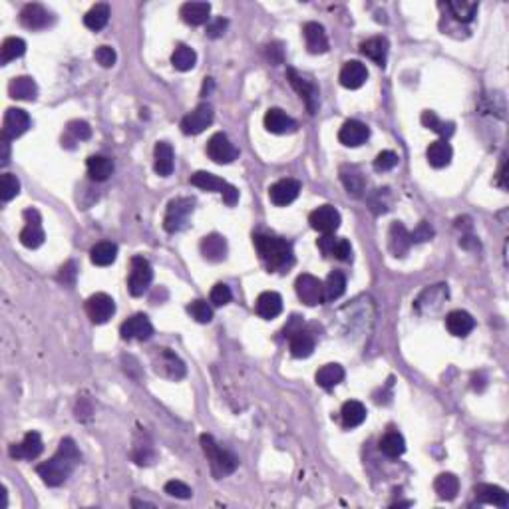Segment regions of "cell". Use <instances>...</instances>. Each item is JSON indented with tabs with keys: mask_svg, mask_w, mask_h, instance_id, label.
I'll return each mask as SVG.
<instances>
[{
	"mask_svg": "<svg viewBox=\"0 0 509 509\" xmlns=\"http://www.w3.org/2000/svg\"><path fill=\"white\" fill-rule=\"evenodd\" d=\"M80 464V452L72 438H64L58 446V452L40 466L36 467V474L50 487H58L74 474L76 466Z\"/></svg>",
	"mask_w": 509,
	"mask_h": 509,
	"instance_id": "6da1fadb",
	"label": "cell"
},
{
	"mask_svg": "<svg viewBox=\"0 0 509 509\" xmlns=\"http://www.w3.org/2000/svg\"><path fill=\"white\" fill-rule=\"evenodd\" d=\"M255 249L261 257V261L265 263V267L269 270H283L291 269L295 265V251L293 245L283 237L277 235H255L253 237Z\"/></svg>",
	"mask_w": 509,
	"mask_h": 509,
	"instance_id": "7a4b0ae2",
	"label": "cell"
},
{
	"mask_svg": "<svg viewBox=\"0 0 509 509\" xmlns=\"http://www.w3.org/2000/svg\"><path fill=\"white\" fill-rule=\"evenodd\" d=\"M199 442H201V448H203V452H205L207 460H209L213 476L217 480H221L225 476H231L239 467V458L233 455L231 452H227V450H223V448H219V444L213 439V436L201 434Z\"/></svg>",
	"mask_w": 509,
	"mask_h": 509,
	"instance_id": "3957f363",
	"label": "cell"
},
{
	"mask_svg": "<svg viewBox=\"0 0 509 509\" xmlns=\"http://www.w3.org/2000/svg\"><path fill=\"white\" fill-rule=\"evenodd\" d=\"M195 209V199L191 197H177L171 199L168 205V211L163 217V227L168 233H179L181 229L187 227L189 217Z\"/></svg>",
	"mask_w": 509,
	"mask_h": 509,
	"instance_id": "277c9868",
	"label": "cell"
},
{
	"mask_svg": "<svg viewBox=\"0 0 509 509\" xmlns=\"http://www.w3.org/2000/svg\"><path fill=\"white\" fill-rule=\"evenodd\" d=\"M152 281H154V269H152L150 261L143 259V257H134V259H131L129 277H127L129 295H131V297H142L143 293L150 289Z\"/></svg>",
	"mask_w": 509,
	"mask_h": 509,
	"instance_id": "5b68a950",
	"label": "cell"
},
{
	"mask_svg": "<svg viewBox=\"0 0 509 509\" xmlns=\"http://www.w3.org/2000/svg\"><path fill=\"white\" fill-rule=\"evenodd\" d=\"M22 217H24L26 225L20 231V243L26 249H38L44 243V239H46V233H44L42 229V217H40V213L36 211L34 207L24 209Z\"/></svg>",
	"mask_w": 509,
	"mask_h": 509,
	"instance_id": "8992f818",
	"label": "cell"
},
{
	"mask_svg": "<svg viewBox=\"0 0 509 509\" xmlns=\"http://www.w3.org/2000/svg\"><path fill=\"white\" fill-rule=\"evenodd\" d=\"M207 156L211 157L215 163L227 165V163H233L239 157V150L233 145V142L227 138L223 131H217V134H213L209 142H207Z\"/></svg>",
	"mask_w": 509,
	"mask_h": 509,
	"instance_id": "52a82bcc",
	"label": "cell"
},
{
	"mask_svg": "<svg viewBox=\"0 0 509 509\" xmlns=\"http://www.w3.org/2000/svg\"><path fill=\"white\" fill-rule=\"evenodd\" d=\"M309 223H311L314 231H318L323 235H332L340 227V223H342V217H340L337 207H332V205H321V207H316L309 215Z\"/></svg>",
	"mask_w": 509,
	"mask_h": 509,
	"instance_id": "ba28073f",
	"label": "cell"
},
{
	"mask_svg": "<svg viewBox=\"0 0 509 509\" xmlns=\"http://www.w3.org/2000/svg\"><path fill=\"white\" fill-rule=\"evenodd\" d=\"M86 312L94 325H104L108 323L115 312V302L110 295L106 293H96L86 300Z\"/></svg>",
	"mask_w": 509,
	"mask_h": 509,
	"instance_id": "9c48e42d",
	"label": "cell"
},
{
	"mask_svg": "<svg viewBox=\"0 0 509 509\" xmlns=\"http://www.w3.org/2000/svg\"><path fill=\"white\" fill-rule=\"evenodd\" d=\"M30 127V115L20 108H8L4 113V122H2V140L13 142L16 138H20L22 134H26Z\"/></svg>",
	"mask_w": 509,
	"mask_h": 509,
	"instance_id": "30bf717a",
	"label": "cell"
},
{
	"mask_svg": "<svg viewBox=\"0 0 509 509\" xmlns=\"http://www.w3.org/2000/svg\"><path fill=\"white\" fill-rule=\"evenodd\" d=\"M286 78H289V82L291 86L297 90V94L302 98L305 102V106H307V110L311 113L316 112V108H318V88L316 84L309 80V78H305V76H300L297 70H293V68H289L286 70Z\"/></svg>",
	"mask_w": 509,
	"mask_h": 509,
	"instance_id": "8fae6325",
	"label": "cell"
},
{
	"mask_svg": "<svg viewBox=\"0 0 509 509\" xmlns=\"http://www.w3.org/2000/svg\"><path fill=\"white\" fill-rule=\"evenodd\" d=\"M213 108L211 104H199L193 112H189L181 120V131L185 136H197L205 131L213 124Z\"/></svg>",
	"mask_w": 509,
	"mask_h": 509,
	"instance_id": "7c38bea8",
	"label": "cell"
},
{
	"mask_svg": "<svg viewBox=\"0 0 509 509\" xmlns=\"http://www.w3.org/2000/svg\"><path fill=\"white\" fill-rule=\"evenodd\" d=\"M295 291H297V297L309 307H316L323 302V283L314 275H309V273L298 275Z\"/></svg>",
	"mask_w": 509,
	"mask_h": 509,
	"instance_id": "4fadbf2b",
	"label": "cell"
},
{
	"mask_svg": "<svg viewBox=\"0 0 509 509\" xmlns=\"http://www.w3.org/2000/svg\"><path fill=\"white\" fill-rule=\"evenodd\" d=\"M302 185L298 179H293V177H286V179H279L277 184L270 185L269 189V199L273 205L277 207H286L291 205L295 199L298 197Z\"/></svg>",
	"mask_w": 509,
	"mask_h": 509,
	"instance_id": "5bb4252c",
	"label": "cell"
},
{
	"mask_svg": "<svg viewBox=\"0 0 509 509\" xmlns=\"http://www.w3.org/2000/svg\"><path fill=\"white\" fill-rule=\"evenodd\" d=\"M120 334L124 340H150L154 334V325L145 314H134L127 318L120 328Z\"/></svg>",
	"mask_w": 509,
	"mask_h": 509,
	"instance_id": "9a60e30c",
	"label": "cell"
},
{
	"mask_svg": "<svg viewBox=\"0 0 509 509\" xmlns=\"http://www.w3.org/2000/svg\"><path fill=\"white\" fill-rule=\"evenodd\" d=\"M263 124H265V129H267V131L277 134V136L295 134L298 127L297 122H295L289 113L283 112L281 108H270V110H267L265 118H263Z\"/></svg>",
	"mask_w": 509,
	"mask_h": 509,
	"instance_id": "2e32d148",
	"label": "cell"
},
{
	"mask_svg": "<svg viewBox=\"0 0 509 509\" xmlns=\"http://www.w3.org/2000/svg\"><path fill=\"white\" fill-rule=\"evenodd\" d=\"M370 138V127L358 120H348L344 122L342 127L339 131V140L342 145L346 147H358L362 143H366V140Z\"/></svg>",
	"mask_w": 509,
	"mask_h": 509,
	"instance_id": "e0dca14e",
	"label": "cell"
},
{
	"mask_svg": "<svg viewBox=\"0 0 509 509\" xmlns=\"http://www.w3.org/2000/svg\"><path fill=\"white\" fill-rule=\"evenodd\" d=\"M44 452V442L38 432H29L20 444L10 446V455L16 460H36Z\"/></svg>",
	"mask_w": 509,
	"mask_h": 509,
	"instance_id": "ac0fdd59",
	"label": "cell"
},
{
	"mask_svg": "<svg viewBox=\"0 0 509 509\" xmlns=\"http://www.w3.org/2000/svg\"><path fill=\"white\" fill-rule=\"evenodd\" d=\"M339 80L344 88H348V90H358V88H362V86L366 84L368 80L366 66H364L362 62H358V60H348V62L342 66V70H340Z\"/></svg>",
	"mask_w": 509,
	"mask_h": 509,
	"instance_id": "d6986e66",
	"label": "cell"
},
{
	"mask_svg": "<svg viewBox=\"0 0 509 509\" xmlns=\"http://www.w3.org/2000/svg\"><path fill=\"white\" fill-rule=\"evenodd\" d=\"M20 22L29 30H42L52 24V15L44 8L42 4H26L20 13Z\"/></svg>",
	"mask_w": 509,
	"mask_h": 509,
	"instance_id": "ffe728a7",
	"label": "cell"
},
{
	"mask_svg": "<svg viewBox=\"0 0 509 509\" xmlns=\"http://www.w3.org/2000/svg\"><path fill=\"white\" fill-rule=\"evenodd\" d=\"M255 311L261 318L270 321V318H277L281 312H283V297L275 291H265L257 297L255 302Z\"/></svg>",
	"mask_w": 509,
	"mask_h": 509,
	"instance_id": "44dd1931",
	"label": "cell"
},
{
	"mask_svg": "<svg viewBox=\"0 0 509 509\" xmlns=\"http://www.w3.org/2000/svg\"><path fill=\"white\" fill-rule=\"evenodd\" d=\"M302 36L311 54H325L328 52V36H326L325 26L318 22H307L302 26Z\"/></svg>",
	"mask_w": 509,
	"mask_h": 509,
	"instance_id": "7402d4cb",
	"label": "cell"
},
{
	"mask_svg": "<svg viewBox=\"0 0 509 509\" xmlns=\"http://www.w3.org/2000/svg\"><path fill=\"white\" fill-rule=\"evenodd\" d=\"M474 494L478 497V501L481 503H490V506H495V508L506 509L509 506V494L499 487V485H494V483H478L474 487Z\"/></svg>",
	"mask_w": 509,
	"mask_h": 509,
	"instance_id": "603a6c76",
	"label": "cell"
},
{
	"mask_svg": "<svg viewBox=\"0 0 509 509\" xmlns=\"http://www.w3.org/2000/svg\"><path fill=\"white\" fill-rule=\"evenodd\" d=\"M199 249H201L203 259H207L209 263H221V261H225L227 257V241L223 235L211 233V235H205L201 239Z\"/></svg>",
	"mask_w": 509,
	"mask_h": 509,
	"instance_id": "cb8c5ba5",
	"label": "cell"
},
{
	"mask_svg": "<svg viewBox=\"0 0 509 509\" xmlns=\"http://www.w3.org/2000/svg\"><path fill=\"white\" fill-rule=\"evenodd\" d=\"M412 247V237L402 223H392L388 231V249L394 257H406Z\"/></svg>",
	"mask_w": 509,
	"mask_h": 509,
	"instance_id": "d4e9b609",
	"label": "cell"
},
{
	"mask_svg": "<svg viewBox=\"0 0 509 509\" xmlns=\"http://www.w3.org/2000/svg\"><path fill=\"white\" fill-rule=\"evenodd\" d=\"M156 370L159 374L173 378V380H179L185 376V364L171 353L170 348L159 350V362H156Z\"/></svg>",
	"mask_w": 509,
	"mask_h": 509,
	"instance_id": "484cf974",
	"label": "cell"
},
{
	"mask_svg": "<svg viewBox=\"0 0 509 509\" xmlns=\"http://www.w3.org/2000/svg\"><path fill=\"white\" fill-rule=\"evenodd\" d=\"M446 328L450 330L452 337L464 339L476 328V321H474V316L469 312L452 311L448 312V316H446Z\"/></svg>",
	"mask_w": 509,
	"mask_h": 509,
	"instance_id": "4316f807",
	"label": "cell"
},
{
	"mask_svg": "<svg viewBox=\"0 0 509 509\" xmlns=\"http://www.w3.org/2000/svg\"><path fill=\"white\" fill-rule=\"evenodd\" d=\"M209 15H211V4L209 2H185L181 10H179V16L184 18V22L191 24V26L207 24Z\"/></svg>",
	"mask_w": 509,
	"mask_h": 509,
	"instance_id": "83f0119b",
	"label": "cell"
},
{
	"mask_svg": "<svg viewBox=\"0 0 509 509\" xmlns=\"http://www.w3.org/2000/svg\"><path fill=\"white\" fill-rule=\"evenodd\" d=\"M154 170L157 175L168 177L173 173L175 168V156H173V147L168 142H157L156 150H154Z\"/></svg>",
	"mask_w": 509,
	"mask_h": 509,
	"instance_id": "f1b7e54d",
	"label": "cell"
},
{
	"mask_svg": "<svg viewBox=\"0 0 509 509\" xmlns=\"http://www.w3.org/2000/svg\"><path fill=\"white\" fill-rule=\"evenodd\" d=\"M8 94L13 99H24V102H34L38 98V86L30 76H18L13 78L8 84Z\"/></svg>",
	"mask_w": 509,
	"mask_h": 509,
	"instance_id": "f546056e",
	"label": "cell"
},
{
	"mask_svg": "<svg viewBox=\"0 0 509 509\" xmlns=\"http://www.w3.org/2000/svg\"><path fill=\"white\" fill-rule=\"evenodd\" d=\"M388 50H390V44L384 36H374V38H368L366 42L360 44V52L378 66H386Z\"/></svg>",
	"mask_w": 509,
	"mask_h": 509,
	"instance_id": "4dcf8cb0",
	"label": "cell"
},
{
	"mask_svg": "<svg viewBox=\"0 0 509 509\" xmlns=\"http://www.w3.org/2000/svg\"><path fill=\"white\" fill-rule=\"evenodd\" d=\"M426 157H428V163L436 170H442V168H448L452 163L453 157V150L450 143L446 140H438V142L430 143L428 152H426Z\"/></svg>",
	"mask_w": 509,
	"mask_h": 509,
	"instance_id": "1f68e13d",
	"label": "cell"
},
{
	"mask_svg": "<svg viewBox=\"0 0 509 509\" xmlns=\"http://www.w3.org/2000/svg\"><path fill=\"white\" fill-rule=\"evenodd\" d=\"M340 181L344 184L346 191L353 193V195H356V197L362 195L364 185H366V179H364L362 171L358 170L356 165H342V168H340Z\"/></svg>",
	"mask_w": 509,
	"mask_h": 509,
	"instance_id": "d6a6232c",
	"label": "cell"
},
{
	"mask_svg": "<svg viewBox=\"0 0 509 509\" xmlns=\"http://www.w3.org/2000/svg\"><path fill=\"white\" fill-rule=\"evenodd\" d=\"M340 418H342V426L344 428H356L366 420V406L358 400H348L342 404L340 410Z\"/></svg>",
	"mask_w": 509,
	"mask_h": 509,
	"instance_id": "836d02e7",
	"label": "cell"
},
{
	"mask_svg": "<svg viewBox=\"0 0 509 509\" xmlns=\"http://www.w3.org/2000/svg\"><path fill=\"white\" fill-rule=\"evenodd\" d=\"M346 291V277L340 270H332L323 283V302H332L344 295Z\"/></svg>",
	"mask_w": 509,
	"mask_h": 509,
	"instance_id": "e575fe53",
	"label": "cell"
},
{
	"mask_svg": "<svg viewBox=\"0 0 509 509\" xmlns=\"http://www.w3.org/2000/svg\"><path fill=\"white\" fill-rule=\"evenodd\" d=\"M86 168L94 181H106L113 173V161L108 156H90Z\"/></svg>",
	"mask_w": 509,
	"mask_h": 509,
	"instance_id": "d590c367",
	"label": "cell"
},
{
	"mask_svg": "<svg viewBox=\"0 0 509 509\" xmlns=\"http://www.w3.org/2000/svg\"><path fill=\"white\" fill-rule=\"evenodd\" d=\"M171 64H173L175 70L179 72L193 70L195 64H197V54L187 44H177L175 50H173V54H171Z\"/></svg>",
	"mask_w": 509,
	"mask_h": 509,
	"instance_id": "8d00e7d4",
	"label": "cell"
},
{
	"mask_svg": "<svg viewBox=\"0 0 509 509\" xmlns=\"http://www.w3.org/2000/svg\"><path fill=\"white\" fill-rule=\"evenodd\" d=\"M115 257H118V245L112 243V241H102L98 245H94L92 251H90V259H92V263L96 267H108V265H112L113 261H115Z\"/></svg>",
	"mask_w": 509,
	"mask_h": 509,
	"instance_id": "74e56055",
	"label": "cell"
},
{
	"mask_svg": "<svg viewBox=\"0 0 509 509\" xmlns=\"http://www.w3.org/2000/svg\"><path fill=\"white\" fill-rule=\"evenodd\" d=\"M316 384L325 390H332L334 386H339L340 382L344 380V368L340 364H325L318 368L316 376H314Z\"/></svg>",
	"mask_w": 509,
	"mask_h": 509,
	"instance_id": "f35d334b",
	"label": "cell"
},
{
	"mask_svg": "<svg viewBox=\"0 0 509 509\" xmlns=\"http://www.w3.org/2000/svg\"><path fill=\"white\" fill-rule=\"evenodd\" d=\"M291 342H289V348H291V354L295 358H309L314 350V339H312L311 332H305L302 328L295 332L293 337H289Z\"/></svg>",
	"mask_w": 509,
	"mask_h": 509,
	"instance_id": "ab89813d",
	"label": "cell"
},
{
	"mask_svg": "<svg viewBox=\"0 0 509 509\" xmlns=\"http://www.w3.org/2000/svg\"><path fill=\"white\" fill-rule=\"evenodd\" d=\"M380 452L388 458H400L402 453L406 452V439L404 436L396 432V430H390L386 432L380 439Z\"/></svg>",
	"mask_w": 509,
	"mask_h": 509,
	"instance_id": "60d3db41",
	"label": "cell"
},
{
	"mask_svg": "<svg viewBox=\"0 0 509 509\" xmlns=\"http://www.w3.org/2000/svg\"><path fill=\"white\" fill-rule=\"evenodd\" d=\"M108 20H110V6H108L106 2L94 4L84 16V24L90 30H94V32L106 29Z\"/></svg>",
	"mask_w": 509,
	"mask_h": 509,
	"instance_id": "b9f144b4",
	"label": "cell"
},
{
	"mask_svg": "<svg viewBox=\"0 0 509 509\" xmlns=\"http://www.w3.org/2000/svg\"><path fill=\"white\" fill-rule=\"evenodd\" d=\"M434 490H436V494H438L439 499H446V501H450L453 499L458 492H460V480L450 474V471H446V474H439L436 481H434Z\"/></svg>",
	"mask_w": 509,
	"mask_h": 509,
	"instance_id": "7bdbcfd3",
	"label": "cell"
},
{
	"mask_svg": "<svg viewBox=\"0 0 509 509\" xmlns=\"http://www.w3.org/2000/svg\"><path fill=\"white\" fill-rule=\"evenodd\" d=\"M191 185H195L199 189H207V191H217V193H223L227 189V181L225 179H221V177H217V175H213L209 171H197V173H193L191 175Z\"/></svg>",
	"mask_w": 509,
	"mask_h": 509,
	"instance_id": "ee69618b",
	"label": "cell"
},
{
	"mask_svg": "<svg viewBox=\"0 0 509 509\" xmlns=\"http://www.w3.org/2000/svg\"><path fill=\"white\" fill-rule=\"evenodd\" d=\"M446 8L452 13V16L460 22H471L478 15V2H466V0H452L446 2Z\"/></svg>",
	"mask_w": 509,
	"mask_h": 509,
	"instance_id": "f6af8a7d",
	"label": "cell"
},
{
	"mask_svg": "<svg viewBox=\"0 0 509 509\" xmlns=\"http://www.w3.org/2000/svg\"><path fill=\"white\" fill-rule=\"evenodd\" d=\"M24 52H26V42L22 38H18V36H10L0 46V62L8 64L16 58L24 56Z\"/></svg>",
	"mask_w": 509,
	"mask_h": 509,
	"instance_id": "bcb514c9",
	"label": "cell"
},
{
	"mask_svg": "<svg viewBox=\"0 0 509 509\" xmlns=\"http://www.w3.org/2000/svg\"><path fill=\"white\" fill-rule=\"evenodd\" d=\"M422 124H424L428 129H432V131L439 134L446 142H448V138H452L453 129H455V126H453L452 122H442L438 118V113L430 112V110H426V112L422 113Z\"/></svg>",
	"mask_w": 509,
	"mask_h": 509,
	"instance_id": "7dc6e473",
	"label": "cell"
},
{
	"mask_svg": "<svg viewBox=\"0 0 509 509\" xmlns=\"http://www.w3.org/2000/svg\"><path fill=\"white\" fill-rule=\"evenodd\" d=\"M20 193V181L13 173H2L0 175V199L6 203L10 199H15Z\"/></svg>",
	"mask_w": 509,
	"mask_h": 509,
	"instance_id": "c3c4849f",
	"label": "cell"
},
{
	"mask_svg": "<svg viewBox=\"0 0 509 509\" xmlns=\"http://www.w3.org/2000/svg\"><path fill=\"white\" fill-rule=\"evenodd\" d=\"M187 312H189L197 323H201V325H207V323H211L213 321L211 305H209L207 300H203V298L193 300V302L187 307Z\"/></svg>",
	"mask_w": 509,
	"mask_h": 509,
	"instance_id": "681fc988",
	"label": "cell"
},
{
	"mask_svg": "<svg viewBox=\"0 0 509 509\" xmlns=\"http://www.w3.org/2000/svg\"><path fill=\"white\" fill-rule=\"evenodd\" d=\"M68 136L74 142H86L92 138V127L84 120H74L68 124Z\"/></svg>",
	"mask_w": 509,
	"mask_h": 509,
	"instance_id": "f907efd6",
	"label": "cell"
},
{
	"mask_svg": "<svg viewBox=\"0 0 509 509\" xmlns=\"http://www.w3.org/2000/svg\"><path fill=\"white\" fill-rule=\"evenodd\" d=\"M398 165V154H394L392 150H384L380 152L376 159H374V170L376 171H392Z\"/></svg>",
	"mask_w": 509,
	"mask_h": 509,
	"instance_id": "816d5d0a",
	"label": "cell"
},
{
	"mask_svg": "<svg viewBox=\"0 0 509 509\" xmlns=\"http://www.w3.org/2000/svg\"><path fill=\"white\" fill-rule=\"evenodd\" d=\"M231 298H233V293H231V289L225 283L215 284L211 289V295H209V300L215 307H225V305L231 302Z\"/></svg>",
	"mask_w": 509,
	"mask_h": 509,
	"instance_id": "f5cc1de1",
	"label": "cell"
},
{
	"mask_svg": "<svg viewBox=\"0 0 509 509\" xmlns=\"http://www.w3.org/2000/svg\"><path fill=\"white\" fill-rule=\"evenodd\" d=\"M165 494L171 497H177V499H189L193 495V490L179 480H171L165 483Z\"/></svg>",
	"mask_w": 509,
	"mask_h": 509,
	"instance_id": "db71d44e",
	"label": "cell"
},
{
	"mask_svg": "<svg viewBox=\"0 0 509 509\" xmlns=\"http://www.w3.org/2000/svg\"><path fill=\"white\" fill-rule=\"evenodd\" d=\"M94 58H96V62H98L99 66L112 68L113 64H115V60H118V54H115V50L110 48V46H99L98 50L94 52Z\"/></svg>",
	"mask_w": 509,
	"mask_h": 509,
	"instance_id": "11a10c76",
	"label": "cell"
},
{
	"mask_svg": "<svg viewBox=\"0 0 509 509\" xmlns=\"http://www.w3.org/2000/svg\"><path fill=\"white\" fill-rule=\"evenodd\" d=\"M410 237H412V243H424V241H430L432 237H434V227L430 225L428 221H422L420 225L412 231Z\"/></svg>",
	"mask_w": 509,
	"mask_h": 509,
	"instance_id": "9f6ffc18",
	"label": "cell"
},
{
	"mask_svg": "<svg viewBox=\"0 0 509 509\" xmlns=\"http://www.w3.org/2000/svg\"><path fill=\"white\" fill-rule=\"evenodd\" d=\"M227 26H229V20L223 18V16H219V18H215V20H211V22L207 24V32H205V34H207L209 38H219V36L225 34Z\"/></svg>",
	"mask_w": 509,
	"mask_h": 509,
	"instance_id": "6f0895ef",
	"label": "cell"
},
{
	"mask_svg": "<svg viewBox=\"0 0 509 509\" xmlns=\"http://www.w3.org/2000/svg\"><path fill=\"white\" fill-rule=\"evenodd\" d=\"M332 257H337L339 261H350L353 259V245L348 243L346 239H339L337 245H334V251H332Z\"/></svg>",
	"mask_w": 509,
	"mask_h": 509,
	"instance_id": "680465c9",
	"label": "cell"
},
{
	"mask_svg": "<svg viewBox=\"0 0 509 509\" xmlns=\"http://www.w3.org/2000/svg\"><path fill=\"white\" fill-rule=\"evenodd\" d=\"M337 237L334 235H323L321 239L316 241V247L321 249V253L325 257H332V251H334V245H337Z\"/></svg>",
	"mask_w": 509,
	"mask_h": 509,
	"instance_id": "91938a15",
	"label": "cell"
},
{
	"mask_svg": "<svg viewBox=\"0 0 509 509\" xmlns=\"http://www.w3.org/2000/svg\"><path fill=\"white\" fill-rule=\"evenodd\" d=\"M58 279H60L64 284H74V281H76V263H74V261H68V263L60 269Z\"/></svg>",
	"mask_w": 509,
	"mask_h": 509,
	"instance_id": "94428289",
	"label": "cell"
},
{
	"mask_svg": "<svg viewBox=\"0 0 509 509\" xmlns=\"http://www.w3.org/2000/svg\"><path fill=\"white\" fill-rule=\"evenodd\" d=\"M221 195H223V201H225L227 205H229V207H233V205L239 201V189H237L235 185L229 184L227 185V189L223 191V193H221Z\"/></svg>",
	"mask_w": 509,
	"mask_h": 509,
	"instance_id": "6125c7cd",
	"label": "cell"
},
{
	"mask_svg": "<svg viewBox=\"0 0 509 509\" xmlns=\"http://www.w3.org/2000/svg\"><path fill=\"white\" fill-rule=\"evenodd\" d=\"M267 54H269V60L273 64H281L283 62V46L281 44H269Z\"/></svg>",
	"mask_w": 509,
	"mask_h": 509,
	"instance_id": "be15d7a7",
	"label": "cell"
},
{
	"mask_svg": "<svg viewBox=\"0 0 509 509\" xmlns=\"http://www.w3.org/2000/svg\"><path fill=\"white\" fill-rule=\"evenodd\" d=\"M8 161H10V142L2 140V142H0V165L6 168Z\"/></svg>",
	"mask_w": 509,
	"mask_h": 509,
	"instance_id": "e7e4bbea",
	"label": "cell"
},
{
	"mask_svg": "<svg viewBox=\"0 0 509 509\" xmlns=\"http://www.w3.org/2000/svg\"><path fill=\"white\" fill-rule=\"evenodd\" d=\"M506 177H508V163H506V159H503V161H501V168H499V173H497V184L501 185L503 189H508Z\"/></svg>",
	"mask_w": 509,
	"mask_h": 509,
	"instance_id": "03108f58",
	"label": "cell"
},
{
	"mask_svg": "<svg viewBox=\"0 0 509 509\" xmlns=\"http://www.w3.org/2000/svg\"><path fill=\"white\" fill-rule=\"evenodd\" d=\"M211 88H213V80L211 78H205V84H203V92H201V96H205V94H207Z\"/></svg>",
	"mask_w": 509,
	"mask_h": 509,
	"instance_id": "003e7915",
	"label": "cell"
}]
</instances>
